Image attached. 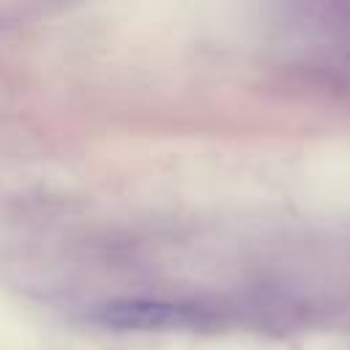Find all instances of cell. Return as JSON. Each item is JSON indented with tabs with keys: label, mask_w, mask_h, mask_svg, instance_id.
<instances>
[{
	"label": "cell",
	"mask_w": 350,
	"mask_h": 350,
	"mask_svg": "<svg viewBox=\"0 0 350 350\" xmlns=\"http://www.w3.org/2000/svg\"><path fill=\"white\" fill-rule=\"evenodd\" d=\"M90 320L112 331H186L205 320V314L189 304L126 298L109 301L90 312Z\"/></svg>",
	"instance_id": "cell-1"
}]
</instances>
